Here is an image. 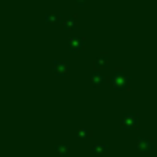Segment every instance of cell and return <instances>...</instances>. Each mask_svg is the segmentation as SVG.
I'll list each match as a JSON object with an SVG mask.
<instances>
[{"label": "cell", "instance_id": "obj_3", "mask_svg": "<svg viewBox=\"0 0 157 157\" xmlns=\"http://www.w3.org/2000/svg\"><path fill=\"white\" fill-rule=\"evenodd\" d=\"M137 150L142 152V154L152 152V150H154V140L152 139H145V137L139 139V140H137Z\"/></svg>", "mask_w": 157, "mask_h": 157}, {"label": "cell", "instance_id": "obj_7", "mask_svg": "<svg viewBox=\"0 0 157 157\" xmlns=\"http://www.w3.org/2000/svg\"><path fill=\"white\" fill-rule=\"evenodd\" d=\"M91 83H93V86H100V85L105 83V76H103L101 69H96V71L91 75Z\"/></svg>", "mask_w": 157, "mask_h": 157}, {"label": "cell", "instance_id": "obj_2", "mask_svg": "<svg viewBox=\"0 0 157 157\" xmlns=\"http://www.w3.org/2000/svg\"><path fill=\"white\" fill-rule=\"evenodd\" d=\"M122 128H125V130H135V128H139V117L133 115V113H127V115H123Z\"/></svg>", "mask_w": 157, "mask_h": 157}, {"label": "cell", "instance_id": "obj_11", "mask_svg": "<svg viewBox=\"0 0 157 157\" xmlns=\"http://www.w3.org/2000/svg\"><path fill=\"white\" fill-rule=\"evenodd\" d=\"M76 135H78V139H90V135H91V130L86 128V127H81V128H78Z\"/></svg>", "mask_w": 157, "mask_h": 157}, {"label": "cell", "instance_id": "obj_13", "mask_svg": "<svg viewBox=\"0 0 157 157\" xmlns=\"http://www.w3.org/2000/svg\"><path fill=\"white\" fill-rule=\"evenodd\" d=\"M76 4H78V5H79V7H83V5H85V4H86V0H76Z\"/></svg>", "mask_w": 157, "mask_h": 157}, {"label": "cell", "instance_id": "obj_4", "mask_svg": "<svg viewBox=\"0 0 157 157\" xmlns=\"http://www.w3.org/2000/svg\"><path fill=\"white\" fill-rule=\"evenodd\" d=\"M68 48H69V51H71V52L83 51V48H85V39H83V37H71V39H69Z\"/></svg>", "mask_w": 157, "mask_h": 157}, {"label": "cell", "instance_id": "obj_1", "mask_svg": "<svg viewBox=\"0 0 157 157\" xmlns=\"http://www.w3.org/2000/svg\"><path fill=\"white\" fill-rule=\"evenodd\" d=\"M112 86L117 90V91H125V90H128L130 86V78L125 75V73H122L120 69H117L115 73L112 75Z\"/></svg>", "mask_w": 157, "mask_h": 157}, {"label": "cell", "instance_id": "obj_6", "mask_svg": "<svg viewBox=\"0 0 157 157\" xmlns=\"http://www.w3.org/2000/svg\"><path fill=\"white\" fill-rule=\"evenodd\" d=\"M63 27H64L66 31H76V29H78V21H76L75 15L64 19V21H63Z\"/></svg>", "mask_w": 157, "mask_h": 157}, {"label": "cell", "instance_id": "obj_14", "mask_svg": "<svg viewBox=\"0 0 157 157\" xmlns=\"http://www.w3.org/2000/svg\"><path fill=\"white\" fill-rule=\"evenodd\" d=\"M155 113H157V100H155Z\"/></svg>", "mask_w": 157, "mask_h": 157}, {"label": "cell", "instance_id": "obj_12", "mask_svg": "<svg viewBox=\"0 0 157 157\" xmlns=\"http://www.w3.org/2000/svg\"><path fill=\"white\" fill-rule=\"evenodd\" d=\"M59 17H61V15H52V14H48V15H46V21H48L49 24H51V22H58V21H59Z\"/></svg>", "mask_w": 157, "mask_h": 157}, {"label": "cell", "instance_id": "obj_10", "mask_svg": "<svg viewBox=\"0 0 157 157\" xmlns=\"http://www.w3.org/2000/svg\"><path fill=\"white\" fill-rule=\"evenodd\" d=\"M91 152L95 154V155H103V152H106V145L105 144H95Z\"/></svg>", "mask_w": 157, "mask_h": 157}, {"label": "cell", "instance_id": "obj_8", "mask_svg": "<svg viewBox=\"0 0 157 157\" xmlns=\"http://www.w3.org/2000/svg\"><path fill=\"white\" fill-rule=\"evenodd\" d=\"M106 66H108V58L106 56L101 54L95 59V69H105Z\"/></svg>", "mask_w": 157, "mask_h": 157}, {"label": "cell", "instance_id": "obj_5", "mask_svg": "<svg viewBox=\"0 0 157 157\" xmlns=\"http://www.w3.org/2000/svg\"><path fill=\"white\" fill-rule=\"evenodd\" d=\"M52 69H54V75L66 76L68 71H69V64L68 63H63V61H54L52 63Z\"/></svg>", "mask_w": 157, "mask_h": 157}, {"label": "cell", "instance_id": "obj_9", "mask_svg": "<svg viewBox=\"0 0 157 157\" xmlns=\"http://www.w3.org/2000/svg\"><path fill=\"white\" fill-rule=\"evenodd\" d=\"M56 152H58L59 157H69V147L59 144V145H56Z\"/></svg>", "mask_w": 157, "mask_h": 157}]
</instances>
